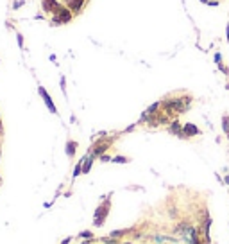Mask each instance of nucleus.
<instances>
[{
    "instance_id": "5",
    "label": "nucleus",
    "mask_w": 229,
    "mask_h": 244,
    "mask_svg": "<svg viewBox=\"0 0 229 244\" xmlns=\"http://www.w3.org/2000/svg\"><path fill=\"white\" fill-rule=\"evenodd\" d=\"M183 135L185 137H193V135H199V129L193 124H185L183 126Z\"/></svg>"
},
{
    "instance_id": "6",
    "label": "nucleus",
    "mask_w": 229,
    "mask_h": 244,
    "mask_svg": "<svg viewBox=\"0 0 229 244\" xmlns=\"http://www.w3.org/2000/svg\"><path fill=\"white\" fill-rule=\"evenodd\" d=\"M170 133H174V135H181V137H185L183 135V126L176 120V122H172V126H170Z\"/></svg>"
},
{
    "instance_id": "2",
    "label": "nucleus",
    "mask_w": 229,
    "mask_h": 244,
    "mask_svg": "<svg viewBox=\"0 0 229 244\" xmlns=\"http://www.w3.org/2000/svg\"><path fill=\"white\" fill-rule=\"evenodd\" d=\"M107 212H109V201H106V203H102L97 210H95V226H100L104 221H106V217H107Z\"/></svg>"
},
{
    "instance_id": "12",
    "label": "nucleus",
    "mask_w": 229,
    "mask_h": 244,
    "mask_svg": "<svg viewBox=\"0 0 229 244\" xmlns=\"http://www.w3.org/2000/svg\"><path fill=\"white\" fill-rule=\"evenodd\" d=\"M81 5H82V0H70V7H73L75 11H77Z\"/></svg>"
},
{
    "instance_id": "16",
    "label": "nucleus",
    "mask_w": 229,
    "mask_h": 244,
    "mask_svg": "<svg viewBox=\"0 0 229 244\" xmlns=\"http://www.w3.org/2000/svg\"><path fill=\"white\" fill-rule=\"evenodd\" d=\"M16 38H18V45H20V47H21V45H23V38H21V34H18V36H16Z\"/></svg>"
},
{
    "instance_id": "1",
    "label": "nucleus",
    "mask_w": 229,
    "mask_h": 244,
    "mask_svg": "<svg viewBox=\"0 0 229 244\" xmlns=\"http://www.w3.org/2000/svg\"><path fill=\"white\" fill-rule=\"evenodd\" d=\"M188 104H190V99H185V102L181 101V99H174V101H167L165 102V108L168 110V111H174V113H181V111H185L186 108H188Z\"/></svg>"
},
{
    "instance_id": "15",
    "label": "nucleus",
    "mask_w": 229,
    "mask_h": 244,
    "mask_svg": "<svg viewBox=\"0 0 229 244\" xmlns=\"http://www.w3.org/2000/svg\"><path fill=\"white\" fill-rule=\"evenodd\" d=\"M122 234H124V232H122V230H116V232H113V234H111V235H113V237H120V235H122Z\"/></svg>"
},
{
    "instance_id": "4",
    "label": "nucleus",
    "mask_w": 229,
    "mask_h": 244,
    "mask_svg": "<svg viewBox=\"0 0 229 244\" xmlns=\"http://www.w3.org/2000/svg\"><path fill=\"white\" fill-rule=\"evenodd\" d=\"M39 95L43 97V101H45V104H47V108L52 111V113H57V110H56V104L52 102V99H50V95L47 93V90L45 88H39Z\"/></svg>"
},
{
    "instance_id": "21",
    "label": "nucleus",
    "mask_w": 229,
    "mask_h": 244,
    "mask_svg": "<svg viewBox=\"0 0 229 244\" xmlns=\"http://www.w3.org/2000/svg\"><path fill=\"white\" fill-rule=\"evenodd\" d=\"M0 131H2V122H0Z\"/></svg>"
},
{
    "instance_id": "9",
    "label": "nucleus",
    "mask_w": 229,
    "mask_h": 244,
    "mask_svg": "<svg viewBox=\"0 0 229 244\" xmlns=\"http://www.w3.org/2000/svg\"><path fill=\"white\" fill-rule=\"evenodd\" d=\"M93 160H95V156H93V154L86 158V162H84V165H82V172H90V169H91V163H93Z\"/></svg>"
},
{
    "instance_id": "18",
    "label": "nucleus",
    "mask_w": 229,
    "mask_h": 244,
    "mask_svg": "<svg viewBox=\"0 0 229 244\" xmlns=\"http://www.w3.org/2000/svg\"><path fill=\"white\" fill-rule=\"evenodd\" d=\"M61 244H70V239H64V241H63Z\"/></svg>"
},
{
    "instance_id": "14",
    "label": "nucleus",
    "mask_w": 229,
    "mask_h": 244,
    "mask_svg": "<svg viewBox=\"0 0 229 244\" xmlns=\"http://www.w3.org/2000/svg\"><path fill=\"white\" fill-rule=\"evenodd\" d=\"M113 162H116V163H125V162H127V158H124V156H116Z\"/></svg>"
},
{
    "instance_id": "8",
    "label": "nucleus",
    "mask_w": 229,
    "mask_h": 244,
    "mask_svg": "<svg viewBox=\"0 0 229 244\" xmlns=\"http://www.w3.org/2000/svg\"><path fill=\"white\" fill-rule=\"evenodd\" d=\"M75 149H77V144L70 140V142L66 144V154H68V156H73V154H75Z\"/></svg>"
},
{
    "instance_id": "19",
    "label": "nucleus",
    "mask_w": 229,
    "mask_h": 244,
    "mask_svg": "<svg viewBox=\"0 0 229 244\" xmlns=\"http://www.w3.org/2000/svg\"><path fill=\"white\" fill-rule=\"evenodd\" d=\"M228 40H229V25H228Z\"/></svg>"
},
{
    "instance_id": "11",
    "label": "nucleus",
    "mask_w": 229,
    "mask_h": 244,
    "mask_svg": "<svg viewBox=\"0 0 229 244\" xmlns=\"http://www.w3.org/2000/svg\"><path fill=\"white\" fill-rule=\"evenodd\" d=\"M106 149H107V144H100L99 147H95V151H93V156H99V154H102Z\"/></svg>"
},
{
    "instance_id": "17",
    "label": "nucleus",
    "mask_w": 229,
    "mask_h": 244,
    "mask_svg": "<svg viewBox=\"0 0 229 244\" xmlns=\"http://www.w3.org/2000/svg\"><path fill=\"white\" fill-rule=\"evenodd\" d=\"M91 235H93L91 232H82V234H81V237H91Z\"/></svg>"
},
{
    "instance_id": "20",
    "label": "nucleus",
    "mask_w": 229,
    "mask_h": 244,
    "mask_svg": "<svg viewBox=\"0 0 229 244\" xmlns=\"http://www.w3.org/2000/svg\"><path fill=\"white\" fill-rule=\"evenodd\" d=\"M226 183H229V176H228V178H226Z\"/></svg>"
},
{
    "instance_id": "10",
    "label": "nucleus",
    "mask_w": 229,
    "mask_h": 244,
    "mask_svg": "<svg viewBox=\"0 0 229 244\" xmlns=\"http://www.w3.org/2000/svg\"><path fill=\"white\" fill-rule=\"evenodd\" d=\"M222 129L226 131V135H228V138H229V117L228 115L222 117Z\"/></svg>"
},
{
    "instance_id": "7",
    "label": "nucleus",
    "mask_w": 229,
    "mask_h": 244,
    "mask_svg": "<svg viewBox=\"0 0 229 244\" xmlns=\"http://www.w3.org/2000/svg\"><path fill=\"white\" fill-rule=\"evenodd\" d=\"M56 7H57V2H56V0H43V9H45L47 13L54 11Z\"/></svg>"
},
{
    "instance_id": "13",
    "label": "nucleus",
    "mask_w": 229,
    "mask_h": 244,
    "mask_svg": "<svg viewBox=\"0 0 229 244\" xmlns=\"http://www.w3.org/2000/svg\"><path fill=\"white\" fill-rule=\"evenodd\" d=\"M81 172H82V165H81V163H77V165H75V171H73V178H75V176H79Z\"/></svg>"
},
{
    "instance_id": "3",
    "label": "nucleus",
    "mask_w": 229,
    "mask_h": 244,
    "mask_svg": "<svg viewBox=\"0 0 229 244\" xmlns=\"http://www.w3.org/2000/svg\"><path fill=\"white\" fill-rule=\"evenodd\" d=\"M54 13H56V23L70 22V20H72V13H70L68 9H64V7H61V5H57V7L54 9Z\"/></svg>"
}]
</instances>
